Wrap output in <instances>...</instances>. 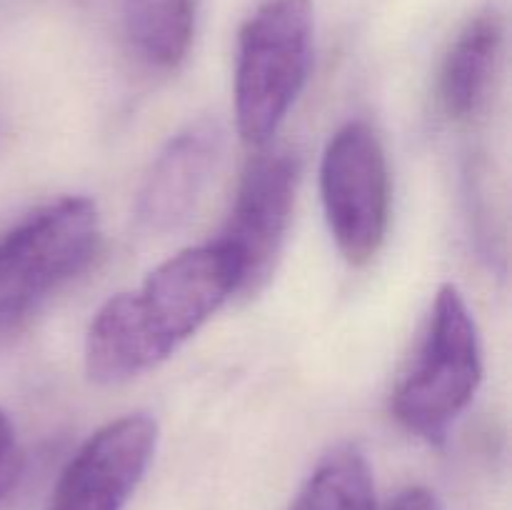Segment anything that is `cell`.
<instances>
[{"mask_svg": "<svg viewBox=\"0 0 512 510\" xmlns=\"http://www.w3.org/2000/svg\"><path fill=\"white\" fill-rule=\"evenodd\" d=\"M103 243L98 208L68 195L33 210L0 235V325L25 318L78 278Z\"/></svg>", "mask_w": 512, "mask_h": 510, "instance_id": "4", "label": "cell"}, {"mask_svg": "<svg viewBox=\"0 0 512 510\" xmlns=\"http://www.w3.org/2000/svg\"><path fill=\"white\" fill-rule=\"evenodd\" d=\"M200 0H120L133 53L155 70H175L188 58Z\"/></svg>", "mask_w": 512, "mask_h": 510, "instance_id": "10", "label": "cell"}, {"mask_svg": "<svg viewBox=\"0 0 512 510\" xmlns=\"http://www.w3.org/2000/svg\"><path fill=\"white\" fill-rule=\"evenodd\" d=\"M508 40L505 15L483 8L458 30L438 75V100L450 120L475 118L493 93Z\"/></svg>", "mask_w": 512, "mask_h": 510, "instance_id": "9", "label": "cell"}, {"mask_svg": "<svg viewBox=\"0 0 512 510\" xmlns=\"http://www.w3.org/2000/svg\"><path fill=\"white\" fill-rule=\"evenodd\" d=\"M385 510H443V508H440V500L433 490L423 488V485H415V488H405L403 493L395 495V500Z\"/></svg>", "mask_w": 512, "mask_h": 510, "instance_id": "13", "label": "cell"}, {"mask_svg": "<svg viewBox=\"0 0 512 510\" xmlns=\"http://www.w3.org/2000/svg\"><path fill=\"white\" fill-rule=\"evenodd\" d=\"M290 510H375L373 473L365 455L353 445L330 450Z\"/></svg>", "mask_w": 512, "mask_h": 510, "instance_id": "11", "label": "cell"}, {"mask_svg": "<svg viewBox=\"0 0 512 510\" xmlns=\"http://www.w3.org/2000/svg\"><path fill=\"white\" fill-rule=\"evenodd\" d=\"M320 195L340 255L350 265L370 263L388 233L390 170L368 123L350 120L330 135L320 160Z\"/></svg>", "mask_w": 512, "mask_h": 510, "instance_id": "5", "label": "cell"}, {"mask_svg": "<svg viewBox=\"0 0 512 510\" xmlns=\"http://www.w3.org/2000/svg\"><path fill=\"white\" fill-rule=\"evenodd\" d=\"M315 18L310 0H263L243 23L235 60V120L245 143L265 145L308 83Z\"/></svg>", "mask_w": 512, "mask_h": 510, "instance_id": "3", "label": "cell"}, {"mask_svg": "<svg viewBox=\"0 0 512 510\" xmlns=\"http://www.w3.org/2000/svg\"><path fill=\"white\" fill-rule=\"evenodd\" d=\"M158 448V423L145 413L95 430L55 483L48 510H125Z\"/></svg>", "mask_w": 512, "mask_h": 510, "instance_id": "7", "label": "cell"}, {"mask_svg": "<svg viewBox=\"0 0 512 510\" xmlns=\"http://www.w3.org/2000/svg\"><path fill=\"white\" fill-rule=\"evenodd\" d=\"M223 153L218 120L200 118L185 125L155 155L140 185L135 215L150 233L180 228L193 215Z\"/></svg>", "mask_w": 512, "mask_h": 510, "instance_id": "8", "label": "cell"}, {"mask_svg": "<svg viewBox=\"0 0 512 510\" xmlns=\"http://www.w3.org/2000/svg\"><path fill=\"white\" fill-rule=\"evenodd\" d=\"M483 380V350L463 293L443 285L435 295L420 348L398 380L393 415L408 433L443 445Z\"/></svg>", "mask_w": 512, "mask_h": 510, "instance_id": "2", "label": "cell"}, {"mask_svg": "<svg viewBox=\"0 0 512 510\" xmlns=\"http://www.w3.org/2000/svg\"><path fill=\"white\" fill-rule=\"evenodd\" d=\"M235 293L240 268L220 240L180 250L93 315L85 373L98 385L140 378L188 343Z\"/></svg>", "mask_w": 512, "mask_h": 510, "instance_id": "1", "label": "cell"}, {"mask_svg": "<svg viewBox=\"0 0 512 510\" xmlns=\"http://www.w3.org/2000/svg\"><path fill=\"white\" fill-rule=\"evenodd\" d=\"M298 180V158L285 150L255 155L245 168L220 238L240 268V293L258 290L273 273L293 218Z\"/></svg>", "mask_w": 512, "mask_h": 510, "instance_id": "6", "label": "cell"}, {"mask_svg": "<svg viewBox=\"0 0 512 510\" xmlns=\"http://www.w3.org/2000/svg\"><path fill=\"white\" fill-rule=\"evenodd\" d=\"M20 470H23V455H20L15 428L8 415L0 410V503L13 490V485L18 483Z\"/></svg>", "mask_w": 512, "mask_h": 510, "instance_id": "12", "label": "cell"}]
</instances>
